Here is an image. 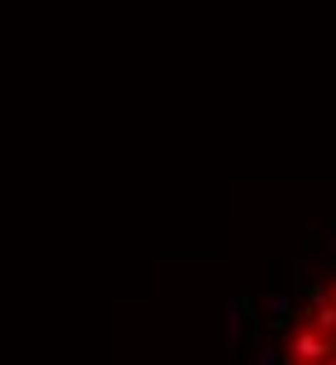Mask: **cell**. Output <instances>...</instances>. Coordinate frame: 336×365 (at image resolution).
I'll list each match as a JSON object with an SVG mask.
<instances>
[{"label":"cell","instance_id":"cell-1","mask_svg":"<svg viewBox=\"0 0 336 365\" xmlns=\"http://www.w3.org/2000/svg\"><path fill=\"white\" fill-rule=\"evenodd\" d=\"M229 365H336V220L302 239L282 278L234 297Z\"/></svg>","mask_w":336,"mask_h":365}]
</instances>
